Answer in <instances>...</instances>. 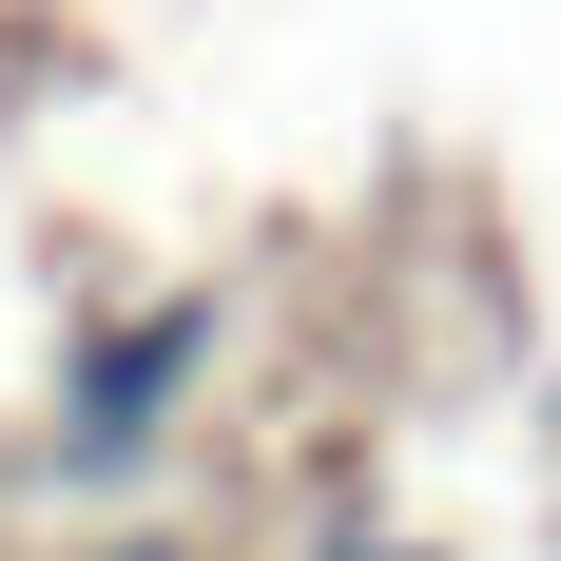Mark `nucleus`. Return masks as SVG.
Masks as SVG:
<instances>
[{
    "mask_svg": "<svg viewBox=\"0 0 561 561\" xmlns=\"http://www.w3.org/2000/svg\"><path fill=\"white\" fill-rule=\"evenodd\" d=\"M348 561H426V542H348Z\"/></svg>",
    "mask_w": 561,
    "mask_h": 561,
    "instance_id": "2",
    "label": "nucleus"
},
{
    "mask_svg": "<svg viewBox=\"0 0 561 561\" xmlns=\"http://www.w3.org/2000/svg\"><path fill=\"white\" fill-rule=\"evenodd\" d=\"M194 330H214V310H156V330H116L98 368H78V465H116L174 388H194Z\"/></svg>",
    "mask_w": 561,
    "mask_h": 561,
    "instance_id": "1",
    "label": "nucleus"
}]
</instances>
